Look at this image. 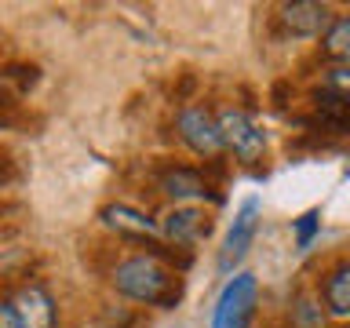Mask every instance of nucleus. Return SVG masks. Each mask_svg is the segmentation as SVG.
<instances>
[{
    "label": "nucleus",
    "mask_w": 350,
    "mask_h": 328,
    "mask_svg": "<svg viewBox=\"0 0 350 328\" xmlns=\"http://www.w3.org/2000/svg\"><path fill=\"white\" fill-rule=\"evenodd\" d=\"M113 288L135 303H150V306L172 310L179 303L183 284H179V277H172V270L157 256H131L113 270Z\"/></svg>",
    "instance_id": "1"
},
{
    "label": "nucleus",
    "mask_w": 350,
    "mask_h": 328,
    "mask_svg": "<svg viewBox=\"0 0 350 328\" xmlns=\"http://www.w3.org/2000/svg\"><path fill=\"white\" fill-rule=\"evenodd\" d=\"M256 303H259L256 273H234L215 299L212 328H248L252 317H256Z\"/></svg>",
    "instance_id": "2"
},
{
    "label": "nucleus",
    "mask_w": 350,
    "mask_h": 328,
    "mask_svg": "<svg viewBox=\"0 0 350 328\" xmlns=\"http://www.w3.org/2000/svg\"><path fill=\"white\" fill-rule=\"evenodd\" d=\"M219 124V139H223V150H230L234 157L241 161H259L262 150H267V139H262V131L252 124L248 113H241V109H223V113L215 117Z\"/></svg>",
    "instance_id": "3"
},
{
    "label": "nucleus",
    "mask_w": 350,
    "mask_h": 328,
    "mask_svg": "<svg viewBox=\"0 0 350 328\" xmlns=\"http://www.w3.org/2000/svg\"><path fill=\"white\" fill-rule=\"evenodd\" d=\"M179 139L201 157H219L223 139H219V124L204 106H186L179 113Z\"/></svg>",
    "instance_id": "4"
},
{
    "label": "nucleus",
    "mask_w": 350,
    "mask_h": 328,
    "mask_svg": "<svg viewBox=\"0 0 350 328\" xmlns=\"http://www.w3.org/2000/svg\"><path fill=\"white\" fill-rule=\"evenodd\" d=\"M256 230H259V201H256V197H248V201L241 204V212L234 215V226H230V234H226V241H223L219 266H223V270L237 266V262L248 256L252 241H256Z\"/></svg>",
    "instance_id": "5"
},
{
    "label": "nucleus",
    "mask_w": 350,
    "mask_h": 328,
    "mask_svg": "<svg viewBox=\"0 0 350 328\" xmlns=\"http://www.w3.org/2000/svg\"><path fill=\"white\" fill-rule=\"evenodd\" d=\"M281 22L284 29L295 33V37H317L332 26V15H328L325 4H314V0H295V4L281 8Z\"/></svg>",
    "instance_id": "6"
},
{
    "label": "nucleus",
    "mask_w": 350,
    "mask_h": 328,
    "mask_svg": "<svg viewBox=\"0 0 350 328\" xmlns=\"http://www.w3.org/2000/svg\"><path fill=\"white\" fill-rule=\"evenodd\" d=\"M208 230H212V219L201 208H172L164 215V237L175 245H197L201 237H208Z\"/></svg>",
    "instance_id": "7"
},
{
    "label": "nucleus",
    "mask_w": 350,
    "mask_h": 328,
    "mask_svg": "<svg viewBox=\"0 0 350 328\" xmlns=\"http://www.w3.org/2000/svg\"><path fill=\"white\" fill-rule=\"evenodd\" d=\"M98 215H103V223L109 230H117V234H124V237H142L146 241V237L161 234L153 219H146L142 212H135V208H128V204H106Z\"/></svg>",
    "instance_id": "8"
},
{
    "label": "nucleus",
    "mask_w": 350,
    "mask_h": 328,
    "mask_svg": "<svg viewBox=\"0 0 350 328\" xmlns=\"http://www.w3.org/2000/svg\"><path fill=\"white\" fill-rule=\"evenodd\" d=\"M15 306H18L26 328H55V303L40 284H26V288L18 292Z\"/></svg>",
    "instance_id": "9"
},
{
    "label": "nucleus",
    "mask_w": 350,
    "mask_h": 328,
    "mask_svg": "<svg viewBox=\"0 0 350 328\" xmlns=\"http://www.w3.org/2000/svg\"><path fill=\"white\" fill-rule=\"evenodd\" d=\"M314 102H317V120H321L325 128L347 131V135H350V98H347V95H339V92H332V87H325V92L314 95Z\"/></svg>",
    "instance_id": "10"
},
{
    "label": "nucleus",
    "mask_w": 350,
    "mask_h": 328,
    "mask_svg": "<svg viewBox=\"0 0 350 328\" xmlns=\"http://www.w3.org/2000/svg\"><path fill=\"white\" fill-rule=\"evenodd\" d=\"M161 190L175 197V201H190V197H204L208 193V182L201 179V172L193 168H172L161 175Z\"/></svg>",
    "instance_id": "11"
},
{
    "label": "nucleus",
    "mask_w": 350,
    "mask_h": 328,
    "mask_svg": "<svg viewBox=\"0 0 350 328\" xmlns=\"http://www.w3.org/2000/svg\"><path fill=\"white\" fill-rule=\"evenodd\" d=\"M325 303H328V314L332 317H350V262H339V266L328 273Z\"/></svg>",
    "instance_id": "12"
},
{
    "label": "nucleus",
    "mask_w": 350,
    "mask_h": 328,
    "mask_svg": "<svg viewBox=\"0 0 350 328\" xmlns=\"http://www.w3.org/2000/svg\"><path fill=\"white\" fill-rule=\"evenodd\" d=\"M325 51L350 66V15L332 18V26L325 29Z\"/></svg>",
    "instance_id": "13"
},
{
    "label": "nucleus",
    "mask_w": 350,
    "mask_h": 328,
    "mask_svg": "<svg viewBox=\"0 0 350 328\" xmlns=\"http://www.w3.org/2000/svg\"><path fill=\"white\" fill-rule=\"evenodd\" d=\"M317 212H306V215H299L295 219V248H310V241H314V234H317Z\"/></svg>",
    "instance_id": "14"
},
{
    "label": "nucleus",
    "mask_w": 350,
    "mask_h": 328,
    "mask_svg": "<svg viewBox=\"0 0 350 328\" xmlns=\"http://www.w3.org/2000/svg\"><path fill=\"white\" fill-rule=\"evenodd\" d=\"M0 328H26L15 299H0Z\"/></svg>",
    "instance_id": "15"
},
{
    "label": "nucleus",
    "mask_w": 350,
    "mask_h": 328,
    "mask_svg": "<svg viewBox=\"0 0 350 328\" xmlns=\"http://www.w3.org/2000/svg\"><path fill=\"white\" fill-rule=\"evenodd\" d=\"M328 87L350 98V66H339V70H332V73H328Z\"/></svg>",
    "instance_id": "16"
}]
</instances>
